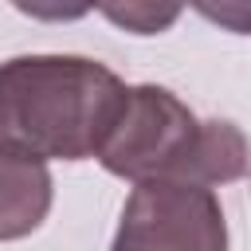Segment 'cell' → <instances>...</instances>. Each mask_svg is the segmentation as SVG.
<instances>
[{"label": "cell", "mask_w": 251, "mask_h": 251, "mask_svg": "<svg viewBox=\"0 0 251 251\" xmlns=\"http://www.w3.org/2000/svg\"><path fill=\"white\" fill-rule=\"evenodd\" d=\"M126 82L86 55H16L0 63V153L86 161L106 145Z\"/></svg>", "instance_id": "obj_1"}, {"label": "cell", "mask_w": 251, "mask_h": 251, "mask_svg": "<svg viewBox=\"0 0 251 251\" xmlns=\"http://www.w3.org/2000/svg\"><path fill=\"white\" fill-rule=\"evenodd\" d=\"M200 141V118L173 90L137 82L126 86L118 122L98 149V165L129 184L184 180Z\"/></svg>", "instance_id": "obj_2"}, {"label": "cell", "mask_w": 251, "mask_h": 251, "mask_svg": "<svg viewBox=\"0 0 251 251\" xmlns=\"http://www.w3.org/2000/svg\"><path fill=\"white\" fill-rule=\"evenodd\" d=\"M110 251H227L220 196L188 180L133 184Z\"/></svg>", "instance_id": "obj_3"}, {"label": "cell", "mask_w": 251, "mask_h": 251, "mask_svg": "<svg viewBox=\"0 0 251 251\" xmlns=\"http://www.w3.org/2000/svg\"><path fill=\"white\" fill-rule=\"evenodd\" d=\"M55 200V176L39 161L0 153V243L27 239L39 231Z\"/></svg>", "instance_id": "obj_4"}, {"label": "cell", "mask_w": 251, "mask_h": 251, "mask_svg": "<svg viewBox=\"0 0 251 251\" xmlns=\"http://www.w3.org/2000/svg\"><path fill=\"white\" fill-rule=\"evenodd\" d=\"M247 169H251V149H247L243 129L227 118L200 122V141H196L184 180L200 184V188H216V184H231V180L247 176Z\"/></svg>", "instance_id": "obj_5"}, {"label": "cell", "mask_w": 251, "mask_h": 251, "mask_svg": "<svg viewBox=\"0 0 251 251\" xmlns=\"http://www.w3.org/2000/svg\"><path fill=\"white\" fill-rule=\"evenodd\" d=\"M98 12H102L106 20H114L118 27L133 31V35H161V31L180 16V8H153V4H126V8L102 4Z\"/></svg>", "instance_id": "obj_6"}, {"label": "cell", "mask_w": 251, "mask_h": 251, "mask_svg": "<svg viewBox=\"0 0 251 251\" xmlns=\"http://www.w3.org/2000/svg\"><path fill=\"white\" fill-rule=\"evenodd\" d=\"M196 12L208 16V20H216L220 27L235 31V35H251V4H220V8H212V4H196Z\"/></svg>", "instance_id": "obj_7"}]
</instances>
